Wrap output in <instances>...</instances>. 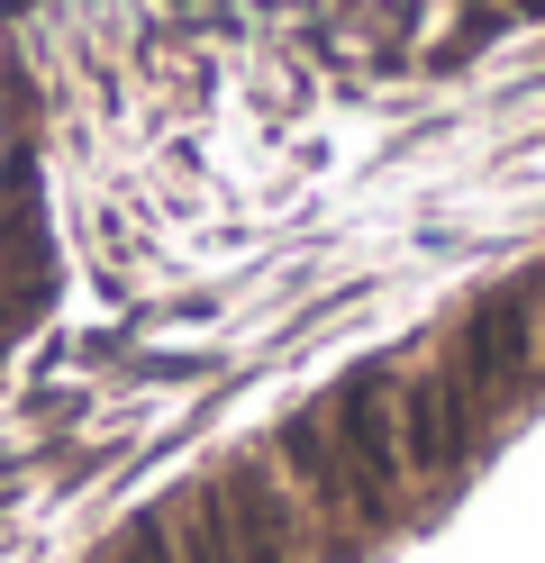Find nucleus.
I'll list each match as a JSON object with an SVG mask.
<instances>
[{
    "label": "nucleus",
    "mask_w": 545,
    "mask_h": 563,
    "mask_svg": "<svg viewBox=\"0 0 545 563\" xmlns=\"http://www.w3.org/2000/svg\"><path fill=\"white\" fill-rule=\"evenodd\" d=\"M436 364H446L472 391V409L500 428V418L545 382V273H519V282H500V291H482L446 328Z\"/></svg>",
    "instance_id": "obj_2"
},
{
    "label": "nucleus",
    "mask_w": 545,
    "mask_h": 563,
    "mask_svg": "<svg viewBox=\"0 0 545 563\" xmlns=\"http://www.w3.org/2000/svg\"><path fill=\"white\" fill-rule=\"evenodd\" d=\"M100 563H182V545H173V527H164V509H145V518H128L119 537H109V554Z\"/></svg>",
    "instance_id": "obj_6"
},
{
    "label": "nucleus",
    "mask_w": 545,
    "mask_h": 563,
    "mask_svg": "<svg viewBox=\"0 0 545 563\" xmlns=\"http://www.w3.org/2000/svg\"><path fill=\"white\" fill-rule=\"evenodd\" d=\"M209 500H218V527H228L237 563H318V554H309V518H301V500L282 490L273 464H254V454L218 464V473H209Z\"/></svg>",
    "instance_id": "obj_4"
},
{
    "label": "nucleus",
    "mask_w": 545,
    "mask_h": 563,
    "mask_svg": "<svg viewBox=\"0 0 545 563\" xmlns=\"http://www.w3.org/2000/svg\"><path fill=\"white\" fill-rule=\"evenodd\" d=\"M164 527H173V545H182V563H237V545H228V527H218V500H209V482H192V490H173V500H164Z\"/></svg>",
    "instance_id": "obj_5"
},
{
    "label": "nucleus",
    "mask_w": 545,
    "mask_h": 563,
    "mask_svg": "<svg viewBox=\"0 0 545 563\" xmlns=\"http://www.w3.org/2000/svg\"><path fill=\"white\" fill-rule=\"evenodd\" d=\"M482 445H491V418L472 409V391L446 364H400V454H410L418 490H455Z\"/></svg>",
    "instance_id": "obj_3"
},
{
    "label": "nucleus",
    "mask_w": 545,
    "mask_h": 563,
    "mask_svg": "<svg viewBox=\"0 0 545 563\" xmlns=\"http://www.w3.org/2000/svg\"><path fill=\"white\" fill-rule=\"evenodd\" d=\"M309 409H318L327 445H337V473H346V509H355V527H363V537L410 527L418 482H410V454H400V364H355V373L327 382Z\"/></svg>",
    "instance_id": "obj_1"
}]
</instances>
